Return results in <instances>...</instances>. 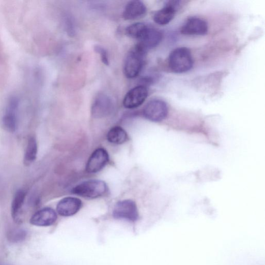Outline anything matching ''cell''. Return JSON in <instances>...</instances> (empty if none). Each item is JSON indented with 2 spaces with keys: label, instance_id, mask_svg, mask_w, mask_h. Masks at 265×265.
Masks as SVG:
<instances>
[{
  "label": "cell",
  "instance_id": "2e32d148",
  "mask_svg": "<svg viewBox=\"0 0 265 265\" xmlns=\"http://www.w3.org/2000/svg\"><path fill=\"white\" fill-rule=\"evenodd\" d=\"M26 192L24 190H18L15 193L11 207V214L15 222L20 221V216L22 207L24 205Z\"/></svg>",
  "mask_w": 265,
  "mask_h": 265
},
{
  "label": "cell",
  "instance_id": "e0dca14e",
  "mask_svg": "<svg viewBox=\"0 0 265 265\" xmlns=\"http://www.w3.org/2000/svg\"><path fill=\"white\" fill-rule=\"evenodd\" d=\"M38 151L37 143L34 136L29 138L24 157V163L26 166L31 165L35 162Z\"/></svg>",
  "mask_w": 265,
  "mask_h": 265
},
{
  "label": "cell",
  "instance_id": "6da1fadb",
  "mask_svg": "<svg viewBox=\"0 0 265 265\" xmlns=\"http://www.w3.org/2000/svg\"><path fill=\"white\" fill-rule=\"evenodd\" d=\"M169 65L170 69L176 73H184L191 70L193 60L190 50L186 47L173 50L169 56Z\"/></svg>",
  "mask_w": 265,
  "mask_h": 265
},
{
  "label": "cell",
  "instance_id": "ba28073f",
  "mask_svg": "<svg viewBox=\"0 0 265 265\" xmlns=\"http://www.w3.org/2000/svg\"><path fill=\"white\" fill-rule=\"evenodd\" d=\"M109 161V155L103 148H98L90 156L86 165V171L89 173H96L101 171Z\"/></svg>",
  "mask_w": 265,
  "mask_h": 265
},
{
  "label": "cell",
  "instance_id": "52a82bcc",
  "mask_svg": "<svg viewBox=\"0 0 265 265\" xmlns=\"http://www.w3.org/2000/svg\"><path fill=\"white\" fill-rule=\"evenodd\" d=\"M148 90L146 87L139 86L131 89L125 95L123 104L127 109L139 108L146 100L148 96Z\"/></svg>",
  "mask_w": 265,
  "mask_h": 265
},
{
  "label": "cell",
  "instance_id": "9a60e30c",
  "mask_svg": "<svg viewBox=\"0 0 265 265\" xmlns=\"http://www.w3.org/2000/svg\"><path fill=\"white\" fill-rule=\"evenodd\" d=\"M146 11V7L141 1H132L125 6L123 16L125 20H134L144 16Z\"/></svg>",
  "mask_w": 265,
  "mask_h": 265
},
{
  "label": "cell",
  "instance_id": "d6986e66",
  "mask_svg": "<svg viewBox=\"0 0 265 265\" xmlns=\"http://www.w3.org/2000/svg\"><path fill=\"white\" fill-rule=\"evenodd\" d=\"M147 27V26L144 24L138 22L128 26L126 29V32L128 36L139 40Z\"/></svg>",
  "mask_w": 265,
  "mask_h": 265
},
{
  "label": "cell",
  "instance_id": "ac0fdd59",
  "mask_svg": "<svg viewBox=\"0 0 265 265\" xmlns=\"http://www.w3.org/2000/svg\"><path fill=\"white\" fill-rule=\"evenodd\" d=\"M107 138L110 142L117 145L122 144L128 140L127 133L120 126L111 128L108 134Z\"/></svg>",
  "mask_w": 265,
  "mask_h": 265
},
{
  "label": "cell",
  "instance_id": "ffe728a7",
  "mask_svg": "<svg viewBox=\"0 0 265 265\" xmlns=\"http://www.w3.org/2000/svg\"><path fill=\"white\" fill-rule=\"evenodd\" d=\"M27 232L23 229H15L11 230L7 234V239L12 243H18L26 239Z\"/></svg>",
  "mask_w": 265,
  "mask_h": 265
},
{
  "label": "cell",
  "instance_id": "44dd1931",
  "mask_svg": "<svg viewBox=\"0 0 265 265\" xmlns=\"http://www.w3.org/2000/svg\"><path fill=\"white\" fill-rule=\"evenodd\" d=\"M94 50L100 55L103 63L105 65H109V60L107 51L100 46L95 47Z\"/></svg>",
  "mask_w": 265,
  "mask_h": 265
},
{
  "label": "cell",
  "instance_id": "5bb4252c",
  "mask_svg": "<svg viewBox=\"0 0 265 265\" xmlns=\"http://www.w3.org/2000/svg\"><path fill=\"white\" fill-rule=\"evenodd\" d=\"M81 206L82 202L79 199L69 197L59 202L57 211L60 216L70 217L77 214Z\"/></svg>",
  "mask_w": 265,
  "mask_h": 265
},
{
  "label": "cell",
  "instance_id": "5b68a950",
  "mask_svg": "<svg viewBox=\"0 0 265 265\" xmlns=\"http://www.w3.org/2000/svg\"><path fill=\"white\" fill-rule=\"evenodd\" d=\"M143 113L146 119L153 122H161L168 116L169 109L164 101L153 100L147 104Z\"/></svg>",
  "mask_w": 265,
  "mask_h": 265
},
{
  "label": "cell",
  "instance_id": "30bf717a",
  "mask_svg": "<svg viewBox=\"0 0 265 265\" xmlns=\"http://www.w3.org/2000/svg\"><path fill=\"white\" fill-rule=\"evenodd\" d=\"M205 21L197 17L188 18L181 29V33L187 35H203L208 32Z\"/></svg>",
  "mask_w": 265,
  "mask_h": 265
},
{
  "label": "cell",
  "instance_id": "8992f818",
  "mask_svg": "<svg viewBox=\"0 0 265 265\" xmlns=\"http://www.w3.org/2000/svg\"><path fill=\"white\" fill-rule=\"evenodd\" d=\"M116 218L125 219L134 222L139 218V211L135 203L129 200L120 201L116 203L113 211Z\"/></svg>",
  "mask_w": 265,
  "mask_h": 265
},
{
  "label": "cell",
  "instance_id": "3957f363",
  "mask_svg": "<svg viewBox=\"0 0 265 265\" xmlns=\"http://www.w3.org/2000/svg\"><path fill=\"white\" fill-rule=\"evenodd\" d=\"M108 191V187L104 181L88 180L73 188L72 193L88 199H96L104 195Z\"/></svg>",
  "mask_w": 265,
  "mask_h": 265
},
{
  "label": "cell",
  "instance_id": "4fadbf2b",
  "mask_svg": "<svg viewBox=\"0 0 265 265\" xmlns=\"http://www.w3.org/2000/svg\"><path fill=\"white\" fill-rule=\"evenodd\" d=\"M162 38L163 34L160 30L147 26L139 40L140 43L138 44L147 51L148 49L156 47L161 43Z\"/></svg>",
  "mask_w": 265,
  "mask_h": 265
},
{
  "label": "cell",
  "instance_id": "9c48e42d",
  "mask_svg": "<svg viewBox=\"0 0 265 265\" xmlns=\"http://www.w3.org/2000/svg\"><path fill=\"white\" fill-rule=\"evenodd\" d=\"M180 5V1H171L166 3L163 8L156 12L154 20L159 25H166L173 19Z\"/></svg>",
  "mask_w": 265,
  "mask_h": 265
},
{
  "label": "cell",
  "instance_id": "7a4b0ae2",
  "mask_svg": "<svg viewBox=\"0 0 265 265\" xmlns=\"http://www.w3.org/2000/svg\"><path fill=\"white\" fill-rule=\"evenodd\" d=\"M146 52L147 50L138 44L128 53L124 66L126 78H134L138 77L142 69Z\"/></svg>",
  "mask_w": 265,
  "mask_h": 265
},
{
  "label": "cell",
  "instance_id": "277c9868",
  "mask_svg": "<svg viewBox=\"0 0 265 265\" xmlns=\"http://www.w3.org/2000/svg\"><path fill=\"white\" fill-rule=\"evenodd\" d=\"M20 104L18 96L13 95L7 101L6 109L2 119V124L4 130L14 133L17 127V113Z\"/></svg>",
  "mask_w": 265,
  "mask_h": 265
},
{
  "label": "cell",
  "instance_id": "8fae6325",
  "mask_svg": "<svg viewBox=\"0 0 265 265\" xmlns=\"http://www.w3.org/2000/svg\"><path fill=\"white\" fill-rule=\"evenodd\" d=\"M56 211L50 208H44L36 212L30 218V222L36 226H49L57 220Z\"/></svg>",
  "mask_w": 265,
  "mask_h": 265
},
{
  "label": "cell",
  "instance_id": "7c38bea8",
  "mask_svg": "<svg viewBox=\"0 0 265 265\" xmlns=\"http://www.w3.org/2000/svg\"><path fill=\"white\" fill-rule=\"evenodd\" d=\"M113 108L110 98L105 94L98 95L92 107L93 115L95 118H102L110 114Z\"/></svg>",
  "mask_w": 265,
  "mask_h": 265
}]
</instances>
